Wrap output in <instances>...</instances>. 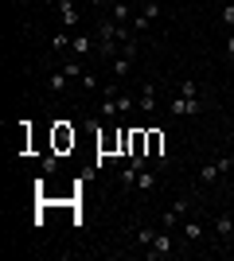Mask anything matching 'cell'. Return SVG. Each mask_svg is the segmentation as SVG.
Returning a JSON list of instances; mask_svg holds the SVG:
<instances>
[{
    "label": "cell",
    "mask_w": 234,
    "mask_h": 261,
    "mask_svg": "<svg viewBox=\"0 0 234 261\" xmlns=\"http://www.w3.org/2000/svg\"><path fill=\"white\" fill-rule=\"evenodd\" d=\"M137 109H141V113H152L156 109V86L152 82H145V86L137 90Z\"/></svg>",
    "instance_id": "cell-5"
},
{
    "label": "cell",
    "mask_w": 234,
    "mask_h": 261,
    "mask_svg": "<svg viewBox=\"0 0 234 261\" xmlns=\"http://www.w3.org/2000/svg\"><path fill=\"white\" fill-rule=\"evenodd\" d=\"M63 144H74V133H67V129H59V148Z\"/></svg>",
    "instance_id": "cell-25"
},
{
    "label": "cell",
    "mask_w": 234,
    "mask_h": 261,
    "mask_svg": "<svg viewBox=\"0 0 234 261\" xmlns=\"http://www.w3.org/2000/svg\"><path fill=\"white\" fill-rule=\"evenodd\" d=\"M78 82H82V86H86V90H98V74H90V70H86V74H82V78H78Z\"/></svg>",
    "instance_id": "cell-24"
},
{
    "label": "cell",
    "mask_w": 234,
    "mask_h": 261,
    "mask_svg": "<svg viewBox=\"0 0 234 261\" xmlns=\"http://www.w3.org/2000/svg\"><path fill=\"white\" fill-rule=\"evenodd\" d=\"M179 94H184V98H199V90H195V82H191V78H184V86H179Z\"/></svg>",
    "instance_id": "cell-22"
},
{
    "label": "cell",
    "mask_w": 234,
    "mask_h": 261,
    "mask_svg": "<svg viewBox=\"0 0 234 261\" xmlns=\"http://www.w3.org/2000/svg\"><path fill=\"white\" fill-rule=\"evenodd\" d=\"M219 20H223V28H226V32H234V4H226V8L219 12Z\"/></svg>",
    "instance_id": "cell-17"
},
{
    "label": "cell",
    "mask_w": 234,
    "mask_h": 261,
    "mask_svg": "<svg viewBox=\"0 0 234 261\" xmlns=\"http://www.w3.org/2000/svg\"><path fill=\"white\" fill-rule=\"evenodd\" d=\"M67 86H70V74H67V70H55V74H51V82H47V90H51V94H63Z\"/></svg>",
    "instance_id": "cell-9"
},
{
    "label": "cell",
    "mask_w": 234,
    "mask_h": 261,
    "mask_svg": "<svg viewBox=\"0 0 234 261\" xmlns=\"http://www.w3.org/2000/svg\"><path fill=\"white\" fill-rule=\"evenodd\" d=\"M141 12H145L148 20H156V16H160V4H156V0H141Z\"/></svg>",
    "instance_id": "cell-19"
},
{
    "label": "cell",
    "mask_w": 234,
    "mask_h": 261,
    "mask_svg": "<svg viewBox=\"0 0 234 261\" xmlns=\"http://www.w3.org/2000/svg\"><path fill=\"white\" fill-rule=\"evenodd\" d=\"M94 47H98V39H90V35H74L70 39V55H78V59H86Z\"/></svg>",
    "instance_id": "cell-7"
},
{
    "label": "cell",
    "mask_w": 234,
    "mask_h": 261,
    "mask_svg": "<svg viewBox=\"0 0 234 261\" xmlns=\"http://www.w3.org/2000/svg\"><path fill=\"white\" fill-rule=\"evenodd\" d=\"M133 106H137L133 94H117V113H133Z\"/></svg>",
    "instance_id": "cell-16"
},
{
    "label": "cell",
    "mask_w": 234,
    "mask_h": 261,
    "mask_svg": "<svg viewBox=\"0 0 234 261\" xmlns=\"http://www.w3.org/2000/svg\"><path fill=\"white\" fill-rule=\"evenodd\" d=\"M137 172H141V168H133V164H129V168L121 172V184H125V187H137Z\"/></svg>",
    "instance_id": "cell-21"
},
{
    "label": "cell",
    "mask_w": 234,
    "mask_h": 261,
    "mask_svg": "<svg viewBox=\"0 0 234 261\" xmlns=\"http://www.w3.org/2000/svg\"><path fill=\"white\" fill-rule=\"evenodd\" d=\"M113 20H117V23H133V8H129V0H117V4H113Z\"/></svg>",
    "instance_id": "cell-10"
},
{
    "label": "cell",
    "mask_w": 234,
    "mask_h": 261,
    "mask_svg": "<svg viewBox=\"0 0 234 261\" xmlns=\"http://www.w3.org/2000/svg\"><path fill=\"white\" fill-rule=\"evenodd\" d=\"M226 55L234 59V32H226Z\"/></svg>",
    "instance_id": "cell-27"
},
{
    "label": "cell",
    "mask_w": 234,
    "mask_h": 261,
    "mask_svg": "<svg viewBox=\"0 0 234 261\" xmlns=\"http://www.w3.org/2000/svg\"><path fill=\"white\" fill-rule=\"evenodd\" d=\"M152 187H156V172L141 168V172H137V191H152Z\"/></svg>",
    "instance_id": "cell-11"
},
{
    "label": "cell",
    "mask_w": 234,
    "mask_h": 261,
    "mask_svg": "<svg viewBox=\"0 0 234 261\" xmlns=\"http://www.w3.org/2000/svg\"><path fill=\"white\" fill-rule=\"evenodd\" d=\"M63 70H67L70 78H82V74H86V66H82V59H78V55H70L67 63H63Z\"/></svg>",
    "instance_id": "cell-13"
},
{
    "label": "cell",
    "mask_w": 234,
    "mask_h": 261,
    "mask_svg": "<svg viewBox=\"0 0 234 261\" xmlns=\"http://www.w3.org/2000/svg\"><path fill=\"white\" fill-rule=\"evenodd\" d=\"M168 109H172V117H188V113H203V109H207V101H203V98H184V94H176Z\"/></svg>",
    "instance_id": "cell-2"
},
{
    "label": "cell",
    "mask_w": 234,
    "mask_h": 261,
    "mask_svg": "<svg viewBox=\"0 0 234 261\" xmlns=\"http://www.w3.org/2000/svg\"><path fill=\"white\" fill-rule=\"evenodd\" d=\"M148 23H152V20H148L145 12H137V16H133V23H129V28H133V32H148Z\"/></svg>",
    "instance_id": "cell-18"
},
{
    "label": "cell",
    "mask_w": 234,
    "mask_h": 261,
    "mask_svg": "<svg viewBox=\"0 0 234 261\" xmlns=\"http://www.w3.org/2000/svg\"><path fill=\"white\" fill-rule=\"evenodd\" d=\"M152 238H156L152 226H141V230H137V246H145V250H148V246H152Z\"/></svg>",
    "instance_id": "cell-15"
},
{
    "label": "cell",
    "mask_w": 234,
    "mask_h": 261,
    "mask_svg": "<svg viewBox=\"0 0 234 261\" xmlns=\"http://www.w3.org/2000/svg\"><path fill=\"white\" fill-rule=\"evenodd\" d=\"M94 4H98V8H113V4H117V0H94Z\"/></svg>",
    "instance_id": "cell-28"
},
{
    "label": "cell",
    "mask_w": 234,
    "mask_h": 261,
    "mask_svg": "<svg viewBox=\"0 0 234 261\" xmlns=\"http://www.w3.org/2000/svg\"><path fill=\"white\" fill-rule=\"evenodd\" d=\"M110 63H113V82H125V78H129V63H133V59L117 55V59H110Z\"/></svg>",
    "instance_id": "cell-8"
},
{
    "label": "cell",
    "mask_w": 234,
    "mask_h": 261,
    "mask_svg": "<svg viewBox=\"0 0 234 261\" xmlns=\"http://www.w3.org/2000/svg\"><path fill=\"white\" fill-rule=\"evenodd\" d=\"M188 211H191V199H188V195H179L176 203H172V211L164 215V230H172L176 222H184V215H188Z\"/></svg>",
    "instance_id": "cell-4"
},
{
    "label": "cell",
    "mask_w": 234,
    "mask_h": 261,
    "mask_svg": "<svg viewBox=\"0 0 234 261\" xmlns=\"http://www.w3.org/2000/svg\"><path fill=\"white\" fill-rule=\"evenodd\" d=\"M59 168V156H43V172H55Z\"/></svg>",
    "instance_id": "cell-26"
},
{
    "label": "cell",
    "mask_w": 234,
    "mask_h": 261,
    "mask_svg": "<svg viewBox=\"0 0 234 261\" xmlns=\"http://www.w3.org/2000/svg\"><path fill=\"white\" fill-rule=\"evenodd\" d=\"M223 172H234V156H215L211 164H203L199 168V184H215Z\"/></svg>",
    "instance_id": "cell-1"
},
{
    "label": "cell",
    "mask_w": 234,
    "mask_h": 261,
    "mask_svg": "<svg viewBox=\"0 0 234 261\" xmlns=\"http://www.w3.org/2000/svg\"><path fill=\"white\" fill-rule=\"evenodd\" d=\"M70 39H74V35H67V32H55V39H51V43H55V51H67V47H70Z\"/></svg>",
    "instance_id": "cell-20"
},
{
    "label": "cell",
    "mask_w": 234,
    "mask_h": 261,
    "mask_svg": "<svg viewBox=\"0 0 234 261\" xmlns=\"http://www.w3.org/2000/svg\"><path fill=\"white\" fill-rule=\"evenodd\" d=\"M215 234H219V238H230V234H234V218L230 215L215 218Z\"/></svg>",
    "instance_id": "cell-12"
},
{
    "label": "cell",
    "mask_w": 234,
    "mask_h": 261,
    "mask_svg": "<svg viewBox=\"0 0 234 261\" xmlns=\"http://www.w3.org/2000/svg\"><path fill=\"white\" fill-rule=\"evenodd\" d=\"M172 250H176V242H172V234H168V230H156L152 246H148V257H152V261H160V257H168Z\"/></svg>",
    "instance_id": "cell-3"
},
{
    "label": "cell",
    "mask_w": 234,
    "mask_h": 261,
    "mask_svg": "<svg viewBox=\"0 0 234 261\" xmlns=\"http://www.w3.org/2000/svg\"><path fill=\"white\" fill-rule=\"evenodd\" d=\"M184 234H188V242H203V222L195 218V222H188L184 226Z\"/></svg>",
    "instance_id": "cell-14"
},
{
    "label": "cell",
    "mask_w": 234,
    "mask_h": 261,
    "mask_svg": "<svg viewBox=\"0 0 234 261\" xmlns=\"http://www.w3.org/2000/svg\"><path fill=\"white\" fill-rule=\"evenodd\" d=\"M148 156H160V133H148Z\"/></svg>",
    "instance_id": "cell-23"
},
{
    "label": "cell",
    "mask_w": 234,
    "mask_h": 261,
    "mask_svg": "<svg viewBox=\"0 0 234 261\" xmlns=\"http://www.w3.org/2000/svg\"><path fill=\"white\" fill-rule=\"evenodd\" d=\"M59 4V20H63V28H78V8L74 0H55Z\"/></svg>",
    "instance_id": "cell-6"
}]
</instances>
